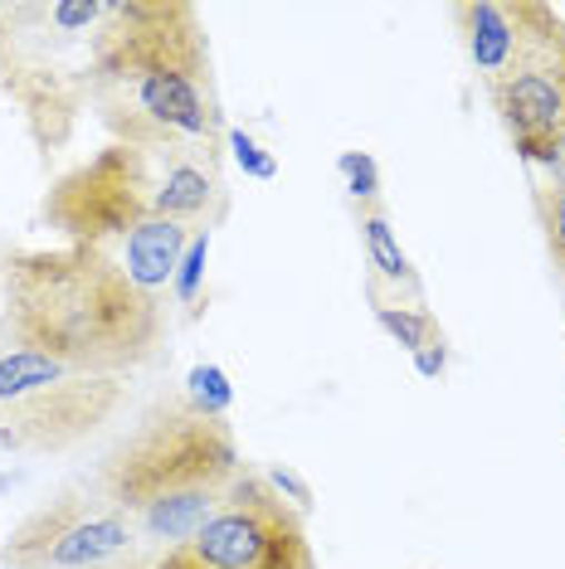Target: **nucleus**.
<instances>
[{"label":"nucleus","instance_id":"7ed1b4c3","mask_svg":"<svg viewBox=\"0 0 565 569\" xmlns=\"http://www.w3.org/2000/svg\"><path fill=\"white\" fill-rule=\"evenodd\" d=\"M244 468L229 419L200 413L186 395H157L102 452L93 491L161 555L220 511Z\"/></svg>","mask_w":565,"mask_h":569},{"label":"nucleus","instance_id":"0eeeda50","mask_svg":"<svg viewBox=\"0 0 565 569\" xmlns=\"http://www.w3.org/2000/svg\"><path fill=\"white\" fill-rule=\"evenodd\" d=\"M157 569H317V555L303 516L268 487L264 472L244 468L220 511L166 546Z\"/></svg>","mask_w":565,"mask_h":569},{"label":"nucleus","instance_id":"39448f33","mask_svg":"<svg viewBox=\"0 0 565 569\" xmlns=\"http://www.w3.org/2000/svg\"><path fill=\"white\" fill-rule=\"evenodd\" d=\"M108 0H0V93L40 161L63 157L93 112V44Z\"/></svg>","mask_w":565,"mask_h":569},{"label":"nucleus","instance_id":"6ab92c4d","mask_svg":"<svg viewBox=\"0 0 565 569\" xmlns=\"http://www.w3.org/2000/svg\"><path fill=\"white\" fill-rule=\"evenodd\" d=\"M264 477H268V487H274L278 497L288 501V507L298 511V516H303V511H313V487H307V482H303V477L293 472V468H268Z\"/></svg>","mask_w":565,"mask_h":569},{"label":"nucleus","instance_id":"aec40b11","mask_svg":"<svg viewBox=\"0 0 565 569\" xmlns=\"http://www.w3.org/2000/svg\"><path fill=\"white\" fill-rule=\"evenodd\" d=\"M415 370L424 375V380H444V370H448V336H444V341H434V346H424V351L415 356Z\"/></svg>","mask_w":565,"mask_h":569},{"label":"nucleus","instance_id":"ddd939ff","mask_svg":"<svg viewBox=\"0 0 565 569\" xmlns=\"http://www.w3.org/2000/svg\"><path fill=\"white\" fill-rule=\"evenodd\" d=\"M532 210H536V224H542V243H546L551 268L565 278V186L532 180Z\"/></svg>","mask_w":565,"mask_h":569},{"label":"nucleus","instance_id":"9d476101","mask_svg":"<svg viewBox=\"0 0 565 569\" xmlns=\"http://www.w3.org/2000/svg\"><path fill=\"white\" fill-rule=\"evenodd\" d=\"M351 210H356V234H361V249H366L370 307H424L419 268L400 249V234H395L390 214H385V200H366V204H351Z\"/></svg>","mask_w":565,"mask_h":569},{"label":"nucleus","instance_id":"f8f14e48","mask_svg":"<svg viewBox=\"0 0 565 569\" xmlns=\"http://www.w3.org/2000/svg\"><path fill=\"white\" fill-rule=\"evenodd\" d=\"M370 312H376L380 331L409 356H419L424 346L444 341V327H439V317H434L429 307H370Z\"/></svg>","mask_w":565,"mask_h":569},{"label":"nucleus","instance_id":"f3484780","mask_svg":"<svg viewBox=\"0 0 565 569\" xmlns=\"http://www.w3.org/2000/svg\"><path fill=\"white\" fill-rule=\"evenodd\" d=\"M517 161L532 166V180H546V186H565V132L542 141V147L522 151Z\"/></svg>","mask_w":565,"mask_h":569},{"label":"nucleus","instance_id":"a211bd4d","mask_svg":"<svg viewBox=\"0 0 565 569\" xmlns=\"http://www.w3.org/2000/svg\"><path fill=\"white\" fill-rule=\"evenodd\" d=\"M229 147H235V161H239L254 180H274V176H278V161L268 157V151H264L249 132H229Z\"/></svg>","mask_w":565,"mask_h":569},{"label":"nucleus","instance_id":"6e6552de","mask_svg":"<svg viewBox=\"0 0 565 569\" xmlns=\"http://www.w3.org/2000/svg\"><path fill=\"white\" fill-rule=\"evenodd\" d=\"M0 565L16 569H157V550L93 487H69L6 536Z\"/></svg>","mask_w":565,"mask_h":569},{"label":"nucleus","instance_id":"dca6fc26","mask_svg":"<svg viewBox=\"0 0 565 569\" xmlns=\"http://www.w3.org/2000/svg\"><path fill=\"white\" fill-rule=\"evenodd\" d=\"M190 405H196L200 413H229V380L215 366H196L190 370V380H186V390H181Z\"/></svg>","mask_w":565,"mask_h":569},{"label":"nucleus","instance_id":"423d86ee","mask_svg":"<svg viewBox=\"0 0 565 569\" xmlns=\"http://www.w3.org/2000/svg\"><path fill=\"white\" fill-rule=\"evenodd\" d=\"M132 380L88 375L40 351L0 341V448L10 452H73L122 419Z\"/></svg>","mask_w":565,"mask_h":569},{"label":"nucleus","instance_id":"20e7f679","mask_svg":"<svg viewBox=\"0 0 565 569\" xmlns=\"http://www.w3.org/2000/svg\"><path fill=\"white\" fill-rule=\"evenodd\" d=\"M151 200H157V161L108 141L44 190L40 224L54 229L63 243L108 253L141 292L166 297L190 234L161 219Z\"/></svg>","mask_w":565,"mask_h":569},{"label":"nucleus","instance_id":"f257e3e1","mask_svg":"<svg viewBox=\"0 0 565 569\" xmlns=\"http://www.w3.org/2000/svg\"><path fill=\"white\" fill-rule=\"evenodd\" d=\"M93 112L118 147L151 161L225 147L210 30L190 0H108L93 44Z\"/></svg>","mask_w":565,"mask_h":569},{"label":"nucleus","instance_id":"2eb2a0df","mask_svg":"<svg viewBox=\"0 0 565 569\" xmlns=\"http://www.w3.org/2000/svg\"><path fill=\"white\" fill-rule=\"evenodd\" d=\"M337 171L346 176V196H351V204L380 200V166L370 151H341Z\"/></svg>","mask_w":565,"mask_h":569},{"label":"nucleus","instance_id":"1a4fd4ad","mask_svg":"<svg viewBox=\"0 0 565 569\" xmlns=\"http://www.w3.org/2000/svg\"><path fill=\"white\" fill-rule=\"evenodd\" d=\"M151 204L186 234H215V224L229 214L225 147H190L157 157V200Z\"/></svg>","mask_w":565,"mask_h":569},{"label":"nucleus","instance_id":"f03ea898","mask_svg":"<svg viewBox=\"0 0 565 569\" xmlns=\"http://www.w3.org/2000/svg\"><path fill=\"white\" fill-rule=\"evenodd\" d=\"M6 336L88 375H127L157 366L171 341L166 297L141 292L122 263L98 249H10L0 263Z\"/></svg>","mask_w":565,"mask_h":569},{"label":"nucleus","instance_id":"9b49d317","mask_svg":"<svg viewBox=\"0 0 565 569\" xmlns=\"http://www.w3.org/2000/svg\"><path fill=\"white\" fill-rule=\"evenodd\" d=\"M458 30V44L478 73V83H497L507 73V63L517 59V40H522V24H517V0L497 6V0H464V6L448 10Z\"/></svg>","mask_w":565,"mask_h":569},{"label":"nucleus","instance_id":"4468645a","mask_svg":"<svg viewBox=\"0 0 565 569\" xmlns=\"http://www.w3.org/2000/svg\"><path fill=\"white\" fill-rule=\"evenodd\" d=\"M205 263H210V234H190L181 268L171 278V297L181 307H200V288H205Z\"/></svg>","mask_w":565,"mask_h":569},{"label":"nucleus","instance_id":"412c9836","mask_svg":"<svg viewBox=\"0 0 565 569\" xmlns=\"http://www.w3.org/2000/svg\"><path fill=\"white\" fill-rule=\"evenodd\" d=\"M0 336H6V302H0Z\"/></svg>","mask_w":565,"mask_h":569},{"label":"nucleus","instance_id":"4be33fe9","mask_svg":"<svg viewBox=\"0 0 565 569\" xmlns=\"http://www.w3.org/2000/svg\"><path fill=\"white\" fill-rule=\"evenodd\" d=\"M0 569H16V565H0Z\"/></svg>","mask_w":565,"mask_h":569}]
</instances>
